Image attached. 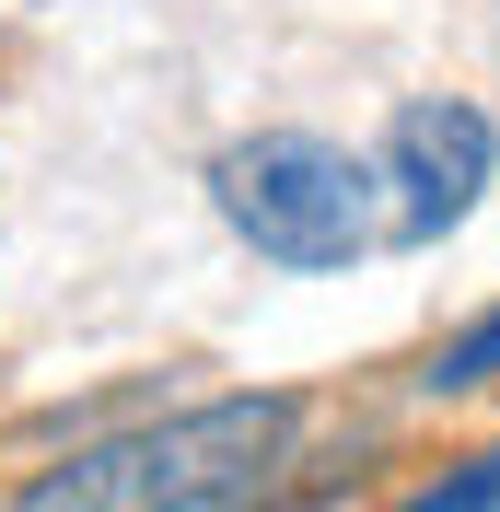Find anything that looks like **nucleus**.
<instances>
[{"instance_id":"obj_1","label":"nucleus","mask_w":500,"mask_h":512,"mask_svg":"<svg viewBox=\"0 0 500 512\" xmlns=\"http://www.w3.org/2000/svg\"><path fill=\"white\" fill-rule=\"evenodd\" d=\"M303 431H314L303 384H233V396H187V408L70 443L12 501L24 512H233L303 466Z\"/></svg>"},{"instance_id":"obj_2","label":"nucleus","mask_w":500,"mask_h":512,"mask_svg":"<svg viewBox=\"0 0 500 512\" xmlns=\"http://www.w3.org/2000/svg\"><path fill=\"white\" fill-rule=\"evenodd\" d=\"M210 210L233 222V245H256L268 268H361L384 245V175L373 152H349L326 128H256L233 152H210Z\"/></svg>"},{"instance_id":"obj_3","label":"nucleus","mask_w":500,"mask_h":512,"mask_svg":"<svg viewBox=\"0 0 500 512\" xmlns=\"http://www.w3.org/2000/svg\"><path fill=\"white\" fill-rule=\"evenodd\" d=\"M373 175H384V222H396L407 245L454 233L477 198H489V175H500V128H489V105H466V94H419V105H396V117H384Z\"/></svg>"},{"instance_id":"obj_4","label":"nucleus","mask_w":500,"mask_h":512,"mask_svg":"<svg viewBox=\"0 0 500 512\" xmlns=\"http://www.w3.org/2000/svg\"><path fill=\"white\" fill-rule=\"evenodd\" d=\"M419 384H431V396H466V384H500V303H489V315L466 326V338H454V350H431V373H419Z\"/></svg>"},{"instance_id":"obj_5","label":"nucleus","mask_w":500,"mask_h":512,"mask_svg":"<svg viewBox=\"0 0 500 512\" xmlns=\"http://www.w3.org/2000/svg\"><path fill=\"white\" fill-rule=\"evenodd\" d=\"M500 501V454H477V466H454V478L419 489V512H489Z\"/></svg>"}]
</instances>
